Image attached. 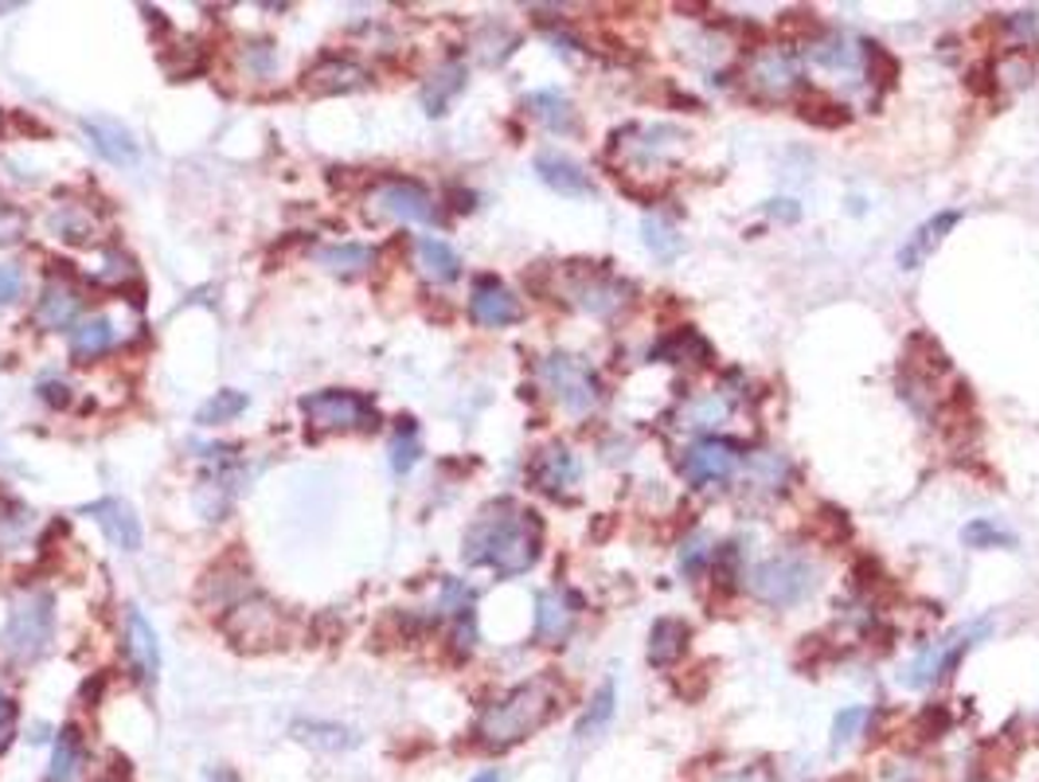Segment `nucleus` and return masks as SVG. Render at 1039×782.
<instances>
[{"mask_svg":"<svg viewBox=\"0 0 1039 782\" xmlns=\"http://www.w3.org/2000/svg\"><path fill=\"white\" fill-rule=\"evenodd\" d=\"M473 782H501V774H496V771H481Z\"/></svg>","mask_w":1039,"mask_h":782,"instance_id":"51","label":"nucleus"},{"mask_svg":"<svg viewBox=\"0 0 1039 782\" xmlns=\"http://www.w3.org/2000/svg\"><path fill=\"white\" fill-rule=\"evenodd\" d=\"M278 622H282V614H278L274 603H266V599H243V603H235L228 614H223V634L231 638L235 645H243V650H262V645H274L278 642Z\"/></svg>","mask_w":1039,"mask_h":782,"instance_id":"11","label":"nucleus"},{"mask_svg":"<svg viewBox=\"0 0 1039 782\" xmlns=\"http://www.w3.org/2000/svg\"><path fill=\"white\" fill-rule=\"evenodd\" d=\"M465 90V63H457V59H450V63H442L438 71L431 74V82H426L423 90V107L431 118L446 114V107L454 102V94H462Z\"/></svg>","mask_w":1039,"mask_h":782,"instance_id":"28","label":"nucleus"},{"mask_svg":"<svg viewBox=\"0 0 1039 782\" xmlns=\"http://www.w3.org/2000/svg\"><path fill=\"white\" fill-rule=\"evenodd\" d=\"M43 400L51 403V408H67L71 403V395H67V383H43Z\"/></svg>","mask_w":1039,"mask_h":782,"instance_id":"50","label":"nucleus"},{"mask_svg":"<svg viewBox=\"0 0 1039 782\" xmlns=\"http://www.w3.org/2000/svg\"><path fill=\"white\" fill-rule=\"evenodd\" d=\"M766 212H770L778 223H797V220H801V204H797V200H770V204H766Z\"/></svg>","mask_w":1039,"mask_h":782,"instance_id":"49","label":"nucleus"},{"mask_svg":"<svg viewBox=\"0 0 1039 782\" xmlns=\"http://www.w3.org/2000/svg\"><path fill=\"white\" fill-rule=\"evenodd\" d=\"M243 411H246V395H243V391H235V388H228V391H215L212 400L195 411V423H200V427H220V423H231L235 415H243Z\"/></svg>","mask_w":1039,"mask_h":782,"instance_id":"34","label":"nucleus"},{"mask_svg":"<svg viewBox=\"0 0 1039 782\" xmlns=\"http://www.w3.org/2000/svg\"><path fill=\"white\" fill-rule=\"evenodd\" d=\"M372 247L364 243H336V247H321L317 251V262L325 270H333V274H360V270L372 267Z\"/></svg>","mask_w":1039,"mask_h":782,"instance_id":"31","label":"nucleus"},{"mask_svg":"<svg viewBox=\"0 0 1039 782\" xmlns=\"http://www.w3.org/2000/svg\"><path fill=\"white\" fill-rule=\"evenodd\" d=\"M992 630V619H981V622H969V626L954 630V634H946L938 645H930V650L922 653L918 661H910L907 673H902V684L907 689H926V684L942 681V676H950L954 669L961 665V658L969 653V645L981 642L985 634Z\"/></svg>","mask_w":1039,"mask_h":782,"instance_id":"9","label":"nucleus"},{"mask_svg":"<svg viewBox=\"0 0 1039 782\" xmlns=\"http://www.w3.org/2000/svg\"><path fill=\"white\" fill-rule=\"evenodd\" d=\"M797 110H801L805 122L825 126V130H840V126L848 122V110L837 107V102H828L825 94H805L801 102H797Z\"/></svg>","mask_w":1039,"mask_h":782,"instance_id":"37","label":"nucleus"},{"mask_svg":"<svg viewBox=\"0 0 1039 782\" xmlns=\"http://www.w3.org/2000/svg\"><path fill=\"white\" fill-rule=\"evenodd\" d=\"M539 380L571 415H586L602 400L598 372L583 357H571V352H552V357L539 360Z\"/></svg>","mask_w":1039,"mask_h":782,"instance_id":"6","label":"nucleus"},{"mask_svg":"<svg viewBox=\"0 0 1039 782\" xmlns=\"http://www.w3.org/2000/svg\"><path fill=\"white\" fill-rule=\"evenodd\" d=\"M707 560H712V540H707L704 532H696V537L680 548V571L684 575H699V571L707 568Z\"/></svg>","mask_w":1039,"mask_h":782,"instance_id":"43","label":"nucleus"},{"mask_svg":"<svg viewBox=\"0 0 1039 782\" xmlns=\"http://www.w3.org/2000/svg\"><path fill=\"white\" fill-rule=\"evenodd\" d=\"M82 313V293L79 285H71L67 278H51L48 285L40 290V298H36V310H32V321L40 329H48V333H56V329H67L74 318Z\"/></svg>","mask_w":1039,"mask_h":782,"instance_id":"16","label":"nucleus"},{"mask_svg":"<svg viewBox=\"0 0 1039 782\" xmlns=\"http://www.w3.org/2000/svg\"><path fill=\"white\" fill-rule=\"evenodd\" d=\"M747 79H750V90H755L758 98H770V102H778V98H789V94H797V90H805L801 63H797V56H794V51H786V48L758 51V56L750 59V67H747Z\"/></svg>","mask_w":1039,"mask_h":782,"instance_id":"12","label":"nucleus"},{"mask_svg":"<svg viewBox=\"0 0 1039 782\" xmlns=\"http://www.w3.org/2000/svg\"><path fill=\"white\" fill-rule=\"evenodd\" d=\"M418 454H423V447H418L414 431H406V439L399 434L395 447H391V470H395V473H406L414 462H418Z\"/></svg>","mask_w":1039,"mask_h":782,"instance_id":"45","label":"nucleus"},{"mask_svg":"<svg viewBox=\"0 0 1039 782\" xmlns=\"http://www.w3.org/2000/svg\"><path fill=\"white\" fill-rule=\"evenodd\" d=\"M961 540H966V548H1012L1016 537L1005 529H997L992 521H974L961 529Z\"/></svg>","mask_w":1039,"mask_h":782,"instance_id":"41","label":"nucleus"},{"mask_svg":"<svg viewBox=\"0 0 1039 782\" xmlns=\"http://www.w3.org/2000/svg\"><path fill=\"white\" fill-rule=\"evenodd\" d=\"M688 642H692L688 622L684 619H657L653 622V634H649V665L653 669L676 665V661L688 653Z\"/></svg>","mask_w":1039,"mask_h":782,"instance_id":"25","label":"nucleus"},{"mask_svg":"<svg viewBox=\"0 0 1039 782\" xmlns=\"http://www.w3.org/2000/svg\"><path fill=\"white\" fill-rule=\"evenodd\" d=\"M871 48H876V43L860 40V36H848V32H828L825 40H817V43H813V48H809V56L817 59L820 67H828V71H860V74H868Z\"/></svg>","mask_w":1039,"mask_h":782,"instance_id":"17","label":"nucleus"},{"mask_svg":"<svg viewBox=\"0 0 1039 782\" xmlns=\"http://www.w3.org/2000/svg\"><path fill=\"white\" fill-rule=\"evenodd\" d=\"M17 728H20V709L12 696L0 693V755L9 751V743L17 740Z\"/></svg>","mask_w":1039,"mask_h":782,"instance_id":"46","label":"nucleus"},{"mask_svg":"<svg viewBox=\"0 0 1039 782\" xmlns=\"http://www.w3.org/2000/svg\"><path fill=\"white\" fill-rule=\"evenodd\" d=\"M87 513L98 521V529L107 532L110 544L122 548V552H138L141 548V521L133 517V509L125 505L122 498H102L94 501V505H87Z\"/></svg>","mask_w":1039,"mask_h":782,"instance_id":"20","label":"nucleus"},{"mask_svg":"<svg viewBox=\"0 0 1039 782\" xmlns=\"http://www.w3.org/2000/svg\"><path fill=\"white\" fill-rule=\"evenodd\" d=\"M524 110H528L539 126H547L552 133H571L578 126L575 107H571L567 94H559V90H532V94L524 98Z\"/></svg>","mask_w":1039,"mask_h":782,"instance_id":"26","label":"nucleus"},{"mask_svg":"<svg viewBox=\"0 0 1039 782\" xmlns=\"http://www.w3.org/2000/svg\"><path fill=\"white\" fill-rule=\"evenodd\" d=\"M114 349V325L107 318H87L71 333V360L74 364H90V360L107 357Z\"/></svg>","mask_w":1039,"mask_h":782,"instance_id":"30","label":"nucleus"},{"mask_svg":"<svg viewBox=\"0 0 1039 782\" xmlns=\"http://www.w3.org/2000/svg\"><path fill=\"white\" fill-rule=\"evenodd\" d=\"M868 720H871V712L864 709V704H853V709H845V712H837V720H833V748H848L853 740H860L864 735V728H868Z\"/></svg>","mask_w":1039,"mask_h":782,"instance_id":"40","label":"nucleus"},{"mask_svg":"<svg viewBox=\"0 0 1039 782\" xmlns=\"http://www.w3.org/2000/svg\"><path fill=\"white\" fill-rule=\"evenodd\" d=\"M301 415L317 431H375L380 427V411H375V403L367 395L336 388L305 395L301 400Z\"/></svg>","mask_w":1039,"mask_h":782,"instance_id":"7","label":"nucleus"},{"mask_svg":"<svg viewBox=\"0 0 1039 782\" xmlns=\"http://www.w3.org/2000/svg\"><path fill=\"white\" fill-rule=\"evenodd\" d=\"M743 454L735 442L723 439H699L688 447V454L680 458V473L688 485H712V481H732L739 470Z\"/></svg>","mask_w":1039,"mask_h":782,"instance_id":"13","label":"nucleus"},{"mask_svg":"<svg viewBox=\"0 0 1039 782\" xmlns=\"http://www.w3.org/2000/svg\"><path fill=\"white\" fill-rule=\"evenodd\" d=\"M528 478H532V485L544 489V493H552V498H567L571 489L583 481V462H578L571 447L552 442V447H544L536 458H532Z\"/></svg>","mask_w":1039,"mask_h":782,"instance_id":"15","label":"nucleus"},{"mask_svg":"<svg viewBox=\"0 0 1039 782\" xmlns=\"http://www.w3.org/2000/svg\"><path fill=\"white\" fill-rule=\"evenodd\" d=\"M82 133L90 138V146H94L98 157H107L110 164H138V141H133V133L125 130L122 122H114V118H82Z\"/></svg>","mask_w":1039,"mask_h":782,"instance_id":"18","label":"nucleus"},{"mask_svg":"<svg viewBox=\"0 0 1039 782\" xmlns=\"http://www.w3.org/2000/svg\"><path fill=\"white\" fill-rule=\"evenodd\" d=\"M414 259H418V270H423L431 282H454V278L462 274V259H457V251L450 243H442V239H434V235L418 239V247H414Z\"/></svg>","mask_w":1039,"mask_h":782,"instance_id":"29","label":"nucleus"},{"mask_svg":"<svg viewBox=\"0 0 1039 782\" xmlns=\"http://www.w3.org/2000/svg\"><path fill=\"white\" fill-rule=\"evenodd\" d=\"M696 352H704V357H707V341L696 333V329H680V333L665 337V341L657 344L653 360L668 357V364H688V360H696Z\"/></svg>","mask_w":1039,"mask_h":782,"instance_id":"36","label":"nucleus"},{"mask_svg":"<svg viewBox=\"0 0 1039 782\" xmlns=\"http://www.w3.org/2000/svg\"><path fill=\"white\" fill-rule=\"evenodd\" d=\"M51 638H56V599H51V591H28L9 606V622L0 630V650L28 665L48 653Z\"/></svg>","mask_w":1039,"mask_h":782,"instance_id":"3","label":"nucleus"},{"mask_svg":"<svg viewBox=\"0 0 1039 782\" xmlns=\"http://www.w3.org/2000/svg\"><path fill=\"white\" fill-rule=\"evenodd\" d=\"M634 282L617 278L606 262H571L567 270V298L578 305L583 313L598 321H614L617 313L626 310L634 302Z\"/></svg>","mask_w":1039,"mask_h":782,"instance_id":"5","label":"nucleus"},{"mask_svg":"<svg viewBox=\"0 0 1039 782\" xmlns=\"http://www.w3.org/2000/svg\"><path fill=\"white\" fill-rule=\"evenodd\" d=\"M813 586H817V568L797 552H778L750 571V591H755V599L774 606V611L805 603V599L813 595Z\"/></svg>","mask_w":1039,"mask_h":782,"instance_id":"4","label":"nucleus"},{"mask_svg":"<svg viewBox=\"0 0 1039 782\" xmlns=\"http://www.w3.org/2000/svg\"><path fill=\"white\" fill-rule=\"evenodd\" d=\"M642 239H645V247L653 251V259H660V262H673V259H680V254H684L680 231H676L668 220H660V215H649V220L642 223Z\"/></svg>","mask_w":1039,"mask_h":782,"instance_id":"33","label":"nucleus"},{"mask_svg":"<svg viewBox=\"0 0 1039 782\" xmlns=\"http://www.w3.org/2000/svg\"><path fill=\"white\" fill-rule=\"evenodd\" d=\"M367 212L403 223H438V204L418 180H380L367 196Z\"/></svg>","mask_w":1039,"mask_h":782,"instance_id":"10","label":"nucleus"},{"mask_svg":"<svg viewBox=\"0 0 1039 782\" xmlns=\"http://www.w3.org/2000/svg\"><path fill=\"white\" fill-rule=\"evenodd\" d=\"M1005 32L1020 43H1039V9L1012 12V17L1005 20Z\"/></svg>","mask_w":1039,"mask_h":782,"instance_id":"44","label":"nucleus"},{"mask_svg":"<svg viewBox=\"0 0 1039 782\" xmlns=\"http://www.w3.org/2000/svg\"><path fill=\"white\" fill-rule=\"evenodd\" d=\"M958 223H961V212H938V215H930L926 223H918V228L910 231L907 243H902L899 267L902 270H918L934 251H938V247H942V239L950 235Z\"/></svg>","mask_w":1039,"mask_h":782,"instance_id":"24","label":"nucleus"},{"mask_svg":"<svg viewBox=\"0 0 1039 782\" xmlns=\"http://www.w3.org/2000/svg\"><path fill=\"white\" fill-rule=\"evenodd\" d=\"M539 548H544V521L516 501H493L470 524L462 555L470 568H488L508 579L536 568Z\"/></svg>","mask_w":1039,"mask_h":782,"instance_id":"1","label":"nucleus"},{"mask_svg":"<svg viewBox=\"0 0 1039 782\" xmlns=\"http://www.w3.org/2000/svg\"><path fill=\"white\" fill-rule=\"evenodd\" d=\"M102 782H118V779H102Z\"/></svg>","mask_w":1039,"mask_h":782,"instance_id":"52","label":"nucleus"},{"mask_svg":"<svg viewBox=\"0 0 1039 782\" xmlns=\"http://www.w3.org/2000/svg\"><path fill=\"white\" fill-rule=\"evenodd\" d=\"M918 728L926 732V740H934V735H942L946 728H950V712H946L942 704H930V709L918 716Z\"/></svg>","mask_w":1039,"mask_h":782,"instance_id":"48","label":"nucleus"},{"mask_svg":"<svg viewBox=\"0 0 1039 782\" xmlns=\"http://www.w3.org/2000/svg\"><path fill=\"white\" fill-rule=\"evenodd\" d=\"M293 735H297L301 743H309V748H321V751H349V748H356V732H349V728H341V724H321V720L297 724V728H293Z\"/></svg>","mask_w":1039,"mask_h":782,"instance_id":"32","label":"nucleus"},{"mask_svg":"<svg viewBox=\"0 0 1039 782\" xmlns=\"http://www.w3.org/2000/svg\"><path fill=\"white\" fill-rule=\"evenodd\" d=\"M555 712H559V689L547 676H532V681L516 684L508 696L488 704L477 716L473 735L485 751H508L528 740L532 732H539Z\"/></svg>","mask_w":1039,"mask_h":782,"instance_id":"2","label":"nucleus"},{"mask_svg":"<svg viewBox=\"0 0 1039 782\" xmlns=\"http://www.w3.org/2000/svg\"><path fill=\"white\" fill-rule=\"evenodd\" d=\"M536 177L544 180L552 192L567 196V200H591L594 196V180L583 172V164L563 153H552V149L536 157Z\"/></svg>","mask_w":1039,"mask_h":782,"instance_id":"19","label":"nucleus"},{"mask_svg":"<svg viewBox=\"0 0 1039 782\" xmlns=\"http://www.w3.org/2000/svg\"><path fill=\"white\" fill-rule=\"evenodd\" d=\"M727 415H732V403H727V395H704V400H692L688 403L684 427H719V423H727Z\"/></svg>","mask_w":1039,"mask_h":782,"instance_id":"38","label":"nucleus"},{"mask_svg":"<svg viewBox=\"0 0 1039 782\" xmlns=\"http://www.w3.org/2000/svg\"><path fill=\"white\" fill-rule=\"evenodd\" d=\"M24 293V274L17 262H0V305H12Z\"/></svg>","mask_w":1039,"mask_h":782,"instance_id":"47","label":"nucleus"},{"mask_svg":"<svg viewBox=\"0 0 1039 782\" xmlns=\"http://www.w3.org/2000/svg\"><path fill=\"white\" fill-rule=\"evenodd\" d=\"M51 223H56L59 239H67V243H90V239H94V220H90V215L59 212Z\"/></svg>","mask_w":1039,"mask_h":782,"instance_id":"42","label":"nucleus"},{"mask_svg":"<svg viewBox=\"0 0 1039 782\" xmlns=\"http://www.w3.org/2000/svg\"><path fill=\"white\" fill-rule=\"evenodd\" d=\"M614 709H617V689H614V681H606L598 693H594V701H591V709L583 712V720H578V740L598 735L602 728L614 720Z\"/></svg>","mask_w":1039,"mask_h":782,"instance_id":"35","label":"nucleus"},{"mask_svg":"<svg viewBox=\"0 0 1039 782\" xmlns=\"http://www.w3.org/2000/svg\"><path fill=\"white\" fill-rule=\"evenodd\" d=\"M82 763H87V740H82V732L74 724L59 728L56 755H51V771L43 782H74L82 771Z\"/></svg>","mask_w":1039,"mask_h":782,"instance_id":"27","label":"nucleus"},{"mask_svg":"<svg viewBox=\"0 0 1039 782\" xmlns=\"http://www.w3.org/2000/svg\"><path fill=\"white\" fill-rule=\"evenodd\" d=\"M470 313H473L477 325L504 329V325H516V321L524 318V305H520V298L496 274H481V278H473Z\"/></svg>","mask_w":1039,"mask_h":782,"instance_id":"14","label":"nucleus"},{"mask_svg":"<svg viewBox=\"0 0 1039 782\" xmlns=\"http://www.w3.org/2000/svg\"><path fill=\"white\" fill-rule=\"evenodd\" d=\"M688 133L676 130V126H626L609 138V161L626 157V169H642V164H673L680 157Z\"/></svg>","mask_w":1039,"mask_h":782,"instance_id":"8","label":"nucleus"},{"mask_svg":"<svg viewBox=\"0 0 1039 782\" xmlns=\"http://www.w3.org/2000/svg\"><path fill=\"white\" fill-rule=\"evenodd\" d=\"M575 614H578V599L571 595V591H544V595L536 599V638L547 645H559L563 638L571 634V626H575Z\"/></svg>","mask_w":1039,"mask_h":782,"instance_id":"23","label":"nucleus"},{"mask_svg":"<svg viewBox=\"0 0 1039 782\" xmlns=\"http://www.w3.org/2000/svg\"><path fill=\"white\" fill-rule=\"evenodd\" d=\"M125 658H130L133 673H138L141 681L145 684L157 681V673H161V645H157L153 626H149L141 611L125 614Z\"/></svg>","mask_w":1039,"mask_h":782,"instance_id":"22","label":"nucleus"},{"mask_svg":"<svg viewBox=\"0 0 1039 782\" xmlns=\"http://www.w3.org/2000/svg\"><path fill=\"white\" fill-rule=\"evenodd\" d=\"M239 63H243L246 74H254V79H270L278 67V51L270 40H251L243 43V51H239Z\"/></svg>","mask_w":1039,"mask_h":782,"instance_id":"39","label":"nucleus"},{"mask_svg":"<svg viewBox=\"0 0 1039 782\" xmlns=\"http://www.w3.org/2000/svg\"><path fill=\"white\" fill-rule=\"evenodd\" d=\"M367 82V71L352 59L341 56H325L317 63L309 67L305 74V90L309 94H349V90H360Z\"/></svg>","mask_w":1039,"mask_h":782,"instance_id":"21","label":"nucleus"}]
</instances>
